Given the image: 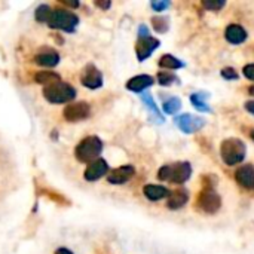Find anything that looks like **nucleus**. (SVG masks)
Masks as SVG:
<instances>
[{"label":"nucleus","mask_w":254,"mask_h":254,"mask_svg":"<svg viewBox=\"0 0 254 254\" xmlns=\"http://www.w3.org/2000/svg\"><path fill=\"white\" fill-rule=\"evenodd\" d=\"M43 95L49 103L54 104H63V103H68L71 100H74L76 97V89L67 83V82H55L52 85L45 86L43 89Z\"/></svg>","instance_id":"3"},{"label":"nucleus","mask_w":254,"mask_h":254,"mask_svg":"<svg viewBox=\"0 0 254 254\" xmlns=\"http://www.w3.org/2000/svg\"><path fill=\"white\" fill-rule=\"evenodd\" d=\"M246 144L240 138H228L220 146V155L226 165L241 164L246 158Z\"/></svg>","instance_id":"4"},{"label":"nucleus","mask_w":254,"mask_h":254,"mask_svg":"<svg viewBox=\"0 0 254 254\" xmlns=\"http://www.w3.org/2000/svg\"><path fill=\"white\" fill-rule=\"evenodd\" d=\"M55 254H73L68 249H64V247H61V249H58L57 252H55Z\"/></svg>","instance_id":"34"},{"label":"nucleus","mask_w":254,"mask_h":254,"mask_svg":"<svg viewBox=\"0 0 254 254\" xmlns=\"http://www.w3.org/2000/svg\"><path fill=\"white\" fill-rule=\"evenodd\" d=\"M180 107H182V101L177 97H171L162 103V109L168 115H176L180 110Z\"/></svg>","instance_id":"22"},{"label":"nucleus","mask_w":254,"mask_h":254,"mask_svg":"<svg viewBox=\"0 0 254 254\" xmlns=\"http://www.w3.org/2000/svg\"><path fill=\"white\" fill-rule=\"evenodd\" d=\"M80 82L83 83V86L89 89H98L103 85V74L94 64H88L82 71Z\"/></svg>","instance_id":"9"},{"label":"nucleus","mask_w":254,"mask_h":254,"mask_svg":"<svg viewBox=\"0 0 254 254\" xmlns=\"http://www.w3.org/2000/svg\"><path fill=\"white\" fill-rule=\"evenodd\" d=\"M152 24H153V28L158 31V33H165L168 30V18L167 16H153L152 18Z\"/></svg>","instance_id":"25"},{"label":"nucleus","mask_w":254,"mask_h":254,"mask_svg":"<svg viewBox=\"0 0 254 254\" xmlns=\"http://www.w3.org/2000/svg\"><path fill=\"white\" fill-rule=\"evenodd\" d=\"M252 138H253V140H254V131H253V134H252Z\"/></svg>","instance_id":"36"},{"label":"nucleus","mask_w":254,"mask_h":254,"mask_svg":"<svg viewBox=\"0 0 254 254\" xmlns=\"http://www.w3.org/2000/svg\"><path fill=\"white\" fill-rule=\"evenodd\" d=\"M159 67L162 68H170V70H176V68H182L183 67V63L180 60H177L176 57L170 55V54H165L161 57L159 60Z\"/></svg>","instance_id":"21"},{"label":"nucleus","mask_w":254,"mask_h":254,"mask_svg":"<svg viewBox=\"0 0 254 254\" xmlns=\"http://www.w3.org/2000/svg\"><path fill=\"white\" fill-rule=\"evenodd\" d=\"M161 45V42L152 36L149 37H141L138 39L137 42V46H135V51H137V57H138V61H144L146 58H149L153 51Z\"/></svg>","instance_id":"10"},{"label":"nucleus","mask_w":254,"mask_h":254,"mask_svg":"<svg viewBox=\"0 0 254 254\" xmlns=\"http://www.w3.org/2000/svg\"><path fill=\"white\" fill-rule=\"evenodd\" d=\"M153 85V77L149 74H140L127 82V88L132 92H141Z\"/></svg>","instance_id":"15"},{"label":"nucleus","mask_w":254,"mask_h":254,"mask_svg":"<svg viewBox=\"0 0 254 254\" xmlns=\"http://www.w3.org/2000/svg\"><path fill=\"white\" fill-rule=\"evenodd\" d=\"M101 150H103V141L97 135H89V137H85L76 146L74 155L79 162L91 164L98 159Z\"/></svg>","instance_id":"1"},{"label":"nucleus","mask_w":254,"mask_h":254,"mask_svg":"<svg viewBox=\"0 0 254 254\" xmlns=\"http://www.w3.org/2000/svg\"><path fill=\"white\" fill-rule=\"evenodd\" d=\"M192 174V167L189 162H176L171 165H164L158 171V177L164 182H171L176 185H182L189 180Z\"/></svg>","instance_id":"2"},{"label":"nucleus","mask_w":254,"mask_h":254,"mask_svg":"<svg viewBox=\"0 0 254 254\" xmlns=\"http://www.w3.org/2000/svg\"><path fill=\"white\" fill-rule=\"evenodd\" d=\"M246 109H247V112H250L252 115H254V100L246 103Z\"/></svg>","instance_id":"32"},{"label":"nucleus","mask_w":254,"mask_h":254,"mask_svg":"<svg viewBox=\"0 0 254 254\" xmlns=\"http://www.w3.org/2000/svg\"><path fill=\"white\" fill-rule=\"evenodd\" d=\"M249 91H250V94H252V95H254V86H252V88H250Z\"/></svg>","instance_id":"35"},{"label":"nucleus","mask_w":254,"mask_h":254,"mask_svg":"<svg viewBox=\"0 0 254 254\" xmlns=\"http://www.w3.org/2000/svg\"><path fill=\"white\" fill-rule=\"evenodd\" d=\"M135 174V170L132 165H124V167H119L116 170H113L110 174H109V183L112 185H124L127 183L132 176Z\"/></svg>","instance_id":"13"},{"label":"nucleus","mask_w":254,"mask_h":254,"mask_svg":"<svg viewBox=\"0 0 254 254\" xmlns=\"http://www.w3.org/2000/svg\"><path fill=\"white\" fill-rule=\"evenodd\" d=\"M176 125L179 127L180 131L186 132V134H192L199 131L201 128H204L205 125V119L199 118V116H193V115H182L176 118Z\"/></svg>","instance_id":"8"},{"label":"nucleus","mask_w":254,"mask_h":254,"mask_svg":"<svg viewBox=\"0 0 254 254\" xmlns=\"http://www.w3.org/2000/svg\"><path fill=\"white\" fill-rule=\"evenodd\" d=\"M207 98H208V94H204V92H196V94H192V95H190L192 104H193L199 112H211L210 106L207 104Z\"/></svg>","instance_id":"20"},{"label":"nucleus","mask_w":254,"mask_h":254,"mask_svg":"<svg viewBox=\"0 0 254 254\" xmlns=\"http://www.w3.org/2000/svg\"><path fill=\"white\" fill-rule=\"evenodd\" d=\"M225 36H226V40H228L229 43H232V45H240V43L246 42V39H247V31H246L241 25H238V24H231V25L226 28Z\"/></svg>","instance_id":"16"},{"label":"nucleus","mask_w":254,"mask_h":254,"mask_svg":"<svg viewBox=\"0 0 254 254\" xmlns=\"http://www.w3.org/2000/svg\"><path fill=\"white\" fill-rule=\"evenodd\" d=\"M144 192V196L150 201H159V199H164L167 196H170V190L164 186H158V185H147L144 186L143 189Z\"/></svg>","instance_id":"17"},{"label":"nucleus","mask_w":254,"mask_h":254,"mask_svg":"<svg viewBox=\"0 0 254 254\" xmlns=\"http://www.w3.org/2000/svg\"><path fill=\"white\" fill-rule=\"evenodd\" d=\"M34 63L42 65V67H55L60 63V55L57 51L51 48H42L36 55H34Z\"/></svg>","instance_id":"12"},{"label":"nucleus","mask_w":254,"mask_h":254,"mask_svg":"<svg viewBox=\"0 0 254 254\" xmlns=\"http://www.w3.org/2000/svg\"><path fill=\"white\" fill-rule=\"evenodd\" d=\"M222 76L228 80H237L238 79V73L232 68V67H226L222 70Z\"/></svg>","instance_id":"28"},{"label":"nucleus","mask_w":254,"mask_h":254,"mask_svg":"<svg viewBox=\"0 0 254 254\" xmlns=\"http://www.w3.org/2000/svg\"><path fill=\"white\" fill-rule=\"evenodd\" d=\"M107 171H109V165H107V162H106L104 159L98 158L97 161L91 162V164L86 167L83 177H85V180H86V182H97L98 179H101L103 176H106V174H107Z\"/></svg>","instance_id":"11"},{"label":"nucleus","mask_w":254,"mask_h":254,"mask_svg":"<svg viewBox=\"0 0 254 254\" xmlns=\"http://www.w3.org/2000/svg\"><path fill=\"white\" fill-rule=\"evenodd\" d=\"M188 199H189L188 192L185 189H177V190H174V192L170 193V198H168V204L167 205L171 210H179L183 205H186Z\"/></svg>","instance_id":"18"},{"label":"nucleus","mask_w":254,"mask_h":254,"mask_svg":"<svg viewBox=\"0 0 254 254\" xmlns=\"http://www.w3.org/2000/svg\"><path fill=\"white\" fill-rule=\"evenodd\" d=\"M244 76L247 77V79H250V80H253L254 82V64H247L246 67H244Z\"/></svg>","instance_id":"30"},{"label":"nucleus","mask_w":254,"mask_h":254,"mask_svg":"<svg viewBox=\"0 0 254 254\" xmlns=\"http://www.w3.org/2000/svg\"><path fill=\"white\" fill-rule=\"evenodd\" d=\"M170 6V1H153L152 3V7L156 10V12H162L164 9H167Z\"/></svg>","instance_id":"29"},{"label":"nucleus","mask_w":254,"mask_h":254,"mask_svg":"<svg viewBox=\"0 0 254 254\" xmlns=\"http://www.w3.org/2000/svg\"><path fill=\"white\" fill-rule=\"evenodd\" d=\"M51 13H52V9L48 6V4H40L36 12H34V16L39 22H48L49 18H51Z\"/></svg>","instance_id":"23"},{"label":"nucleus","mask_w":254,"mask_h":254,"mask_svg":"<svg viewBox=\"0 0 254 254\" xmlns=\"http://www.w3.org/2000/svg\"><path fill=\"white\" fill-rule=\"evenodd\" d=\"M34 80L40 85H52L55 82H60V74L55 71H39L34 74Z\"/></svg>","instance_id":"19"},{"label":"nucleus","mask_w":254,"mask_h":254,"mask_svg":"<svg viewBox=\"0 0 254 254\" xmlns=\"http://www.w3.org/2000/svg\"><path fill=\"white\" fill-rule=\"evenodd\" d=\"M235 179L237 182L249 189V190H254V167L253 165H243L241 168L237 170L235 173Z\"/></svg>","instance_id":"14"},{"label":"nucleus","mask_w":254,"mask_h":254,"mask_svg":"<svg viewBox=\"0 0 254 254\" xmlns=\"http://www.w3.org/2000/svg\"><path fill=\"white\" fill-rule=\"evenodd\" d=\"M95 4H97L98 7H103V9L110 7V1H95Z\"/></svg>","instance_id":"33"},{"label":"nucleus","mask_w":254,"mask_h":254,"mask_svg":"<svg viewBox=\"0 0 254 254\" xmlns=\"http://www.w3.org/2000/svg\"><path fill=\"white\" fill-rule=\"evenodd\" d=\"M63 115H64L65 121H68V122H79V121L86 119L91 115V107H89L88 103L79 101V103H74V104H68L64 109Z\"/></svg>","instance_id":"7"},{"label":"nucleus","mask_w":254,"mask_h":254,"mask_svg":"<svg viewBox=\"0 0 254 254\" xmlns=\"http://www.w3.org/2000/svg\"><path fill=\"white\" fill-rule=\"evenodd\" d=\"M150 34H149V30H147V27L146 25H140V28H138V39H141V37H149Z\"/></svg>","instance_id":"31"},{"label":"nucleus","mask_w":254,"mask_h":254,"mask_svg":"<svg viewBox=\"0 0 254 254\" xmlns=\"http://www.w3.org/2000/svg\"><path fill=\"white\" fill-rule=\"evenodd\" d=\"M141 101L147 106V109H149L150 112H153V113L158 116V119H159L161 122H164V118H162V115L159 113V109L156 107V103L153 101V98H152L150 94H141Z\"/></svg>","instance_id":"24"},{"label":"nucleus","mask_w":254,"mask_h":254,"mask_svg":"<svg viewBox=\"0 0 254 254\" xmlns=\"http://www.w3.org/2000/svg\"><path fill=\"white\" fill-rule=\"evenodd\" d=\"M198 207L207 214H214L220 210L222 199L213 189H204L198 196Z\"/></svg>","instance_id":"6"},{"label":"nucleus","mask_w":254,"mask_h":254,"mask_svg":"<svg viewBox=\"0 0 254 254\" xmlns=\"http://www.w3.org/2000/svg\"><path fill=\"white\" fill-rule=\"evenodd\" d=\"M202 4H204V7H207L210 10H219L225 6V1L223 0H204Z\"/></svg>","instance_id":"27"},{"label":"nucleus","mask_w":254,"mask_h":254,"mask_svg":"<svg viewBox=\"0 0 254 254\" xmlns=\"http://www.w3.org/2000/svg\"><path fill=\"white\" fill-rule=\"evenodd\" d=\"M48 24L51 28L73 33L79 24V16L76 13L67 10V9H52V13H51Z\"/></svg>","instance_id":"5"},{"label":"nucleus","mask_w":254,"mask_h":254,"mask_svg":"<svg viewBox=\"0 0 254 254\" xmlns=\"http://www.w3.org/2000/svg\"><path fill=\"white\" fill-rule=\"evenodd\" d=\"M177 80H179V79H177L174 74H171V73H167V71L158 73V82H159V85H162V86L173 85V82H177Z\"/></svg>","instance_id":"26"}]
</instances>
